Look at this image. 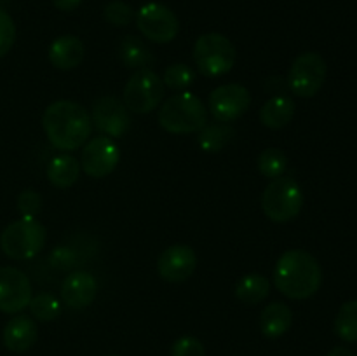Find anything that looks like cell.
Returning <instances> with one entry per match:
<instances>
[{"instance_id": "cell-7", "label": "cell", "mask_w": 357, "mask_h": 356, "mask_svg": "<svg viewBox=\"0 0 357 356\" xmlns=\"http://www.w3.org/2000/svg\"><path fill=\"white\" fill-rule=\"evenodd\" d=\"M162 77L150 68H139L126 82L122 101L132 114H150L164 100Z\"/></svg>"}, {"instance_id": "cell-18", "label": "cell", "mask_w": 357, "mask_h": 356, "mask_svg": "<svg viewBox=\"0 0 357 356\" xmlns=\"http://www.w3.org/2000/svg\"><path fill=\"white\" fill-rule=\"evenodd\" d=\"M295 101L284 94H274L260 110V121L268 129H281L295 117Z\"/></svg>"}, {"instance_id": "cell-12", "label": "cell", "mask_w": 357, "mask_h": 356, "mask_svg": "<svg viewBox=\"0 0 357 356\" xmlns=\"http://www.w3.org/2000/svg\"><path fill=\"white\" fill-rule=\"evenodd\" d=\"M251 105V94L243 84H222L209 94L208 108L215 121L230 122L237 121L248 112Z\"/></svg>"}, {"instance_id": "cell-31", "label": "cell", "mask_w": 357, "mask_h": 356, "mask_svg": "<svg viewBox=\"0 0 357 356\" xmlns=\"http://www.w3.org/2000/svg\"><path fill=\"white\" fill-rule=\"evenodd\" d=\"M16 40V24L7 10L0 7V58L10 51Z\"/></svg>"}, {"instance_id": "cell-35", "label": "cell", "mask_w": 357, "mask_h": 356, "mask_svg": "<svg viewBox=\"0 0 357 356\" xmlns=\"http://www.w3.org/2000/svg\"><path fill=\"white\" fill-rule=\"evenodd\" d=\"M105 356H117V355H105Z\"/></svg>"}, {"instance_id": "cell-3", "label": "cell", "mask_w": 357, "mask_h": 356, "mask_svg": "<svg viewBox=\"0 0 357 356\" xmlns=\"http://www.w3.org/2000/svg\"><path fill=\"white\" fill-rule=\"evenodd\" d=\"M159 124L171 135H192L208 124V110L197 94L181 91L162 103L159 110Z\"/></svg>"}, {"instance_id": "cell-16", "label": "cell", "mask_w": 357, "mask_h": 356, "mask_svg": "<svg viewBox=\"0 0 357 356\" xmlns=\"http://www.w3.org/2000/svg\"><path fill=\"white\" fill-rule=\"evenodd\" d=\"M3 346L13 353H24L37 342L38 328L33 318L17 314L7 321L3 328Z\"/></svg>"}, {"instance_id": "cell-32", "label": "cell", "mask_w": 357, "mask_h": 356, "mask_svg": "<svg viewBox=\"0 0 357 356\" xmlns=\"http://www.w3.org/2000/svg\"><path fill=\"white\" fill-rule=\"evenodd\" d=\"M171 356H206V348L197 337L183 335L174 341L171 348Z\"/></svg>"}, {"instance_id": "cell-30", "label": "cell", "mask_w": 357, "mask_h": 356, "mask_svg": "<svg viewBox=\"0 0 357 356\" xmlns=\"http://www.w3.org/2000/svg\"><path fill=\"white\" fill-rule=\"evenodd\" d=\"M42 209V195L33 188H26L17 195V212L21 218H37Z\"/></svg>"}, {"instance_id": "cell-2", "label": "cell", "mask_w": 357, "mask_h": 356, "mask_svg": "<svg viewBox=\"0 0 357 356\" xmlns=\"http://www.w3.org/2000/svg\"><path fill=\"white\" fill-rule=\"evenodd\" d=\"M323 283V269L312 253L300 248L286 250L274 267V285L291 300H305L316 295Z\"/></svg>"}, {"instance_id": "cell-13", "label": "cell", "mask_w": 357, "mask_h": 356, "mask_svg": "<svg viewBox=\"0 0 357 356\" xmlns=\"http://www.w3.org/2000/svg\"><path fill=\"white\" fill-rule=\"evenodd\" d=\"M33 290L30 278L21 269L3 265L0 267V311L6 314H17L28 307Z\"/></svg>"}, {"instance_id": "cell-28", "label": "cell", "mask_w": 357, "mask_h": 356, "mask_svg": "<svg viewBox=\"0 0 357 356\" xmlns=\"http://www.w3.org/2000/svg\"><path fill=\"white\" fill-rule=\"evenodd\" d=\"M103 16L114 27H128L135 21L136 13L129 3L122 2V0H114L105 7Z\"/></svg>"}, {"instance_id": "cell-25", "label": "cell", "mask_w": 357, "mask_h": 356, "mask_svg": "<svg viewBox=\"0 0 357 356\" xmlns=\"http://www.w3.org/2000/svg\"><path fill=\"white\" fill-rule=\"evenodd\" d=\"M288 170V156L282 152L281 149H265L264 152L258 156V171L264 175L265 178H274L282 177Z\"/></svg>"}, {"instance_id": "cell-34", "label": "cell", "mask_w": 357, "mask_h": 356, "mask_svg": "<svg viewBox=\"0 0 357 356\" xmlns=\"http://www.w3.org/2000/svg\"><path fill=\"white\" fill-rule=\"evenodd\" d=\"M328 356H356V355L351 351V349L344 348V346H337V348H333L330 353H328Z\"/></svg>"}, {"instance_id": "cell-23", "label": "cell", "mask_w": 357, "mask_h": 356, "mask_svg": "<svg viewBox=\"0 0 357 356\" xmlns=\"http://www.w3.org/2000/svg\"><path fill=\"white\" fill-rule=\"evenodd\" d=\"M119 56L128 68H146V65L153 61L152 52L143 44L142 38L135 37V35H126L122 38L121 45H119Z\"/></svg>"}, {"instance_id": "cell-24", "label": "cell", "mask_w": 357, "mask_h": 356, "mask_svg": "<svg viewBox=\"0 0 357 356\" xmlns=\"http://www.w3.org/2000/svg\"><path fill=\"white\" fill-rule=\"evenodd\" d=\"M335 334L345 342H357V300L342 304L335 318Z\"/></svg>"}, {"instance_id": "cell-33", "label": "cell", "mask_w": 357, "mask_h": 356, "mask_svg": "<svg viewBox=\"0 0 357 356\" xmlns=\"http://www.w3.org/2000/svg\"><path fill=\"white\" fill-rule=\"evenodd\" d=\"M80 3H82V0H52V6L58 10H63V13L75 10Z\"/></svg>"}, {"instance_id": "cell-27", "label": "cell", "mask_w": 357, "mask_h": 356, "mask_svg": "<svg viewBox=\"0 0 357 356\" xmlns=\"http://www.w3.org/2000/svg\"><path fill=\"white\" fill-rule=\"evenodd\" d=\"M164 86L173 91H185L195 82V72L185 63H173L164 70L162 75Z\"/></svg>"}, {"instance_id": "cell-21", "label": "cell", "mask_w": 357, "mask_h": 356, "mask_svg": "<svg viewBox=\"0 0 357 356\" xmlns=\"http://www.w3.org/2000/svg\"><path fill=\"white\" fill-rule=\"evenodd\" d=\"M197 143L204 152L208 154H216L222 152L227 145L230 143V140L234 138L236 131L230 124L227 122H208L201 131L197 133Z\"/></svg>"}, {"instance_id": "cell-19", "label": "cell", "mask_w": 357, "mask_h": 356, "mask_svg": "<svg viewBox=\"0 0 357 356\" xmlns=\"http://www.w3.org/2000/svg\"><path fill=\"white\" fill-rule=\"evenodd\" d=\"M293 313L288 304L272 302L264 307L260 314L261 334L267 339H279L291 328Z\"/></svg>"}, {"instance_id": "cell-8", "label": "cell", "mask_w": 357, "mask_h": 356, "mask_svg": "<svg viewBox=\"0 0 357 356\" xmlns=\"http://www.w3.org/2000/svg\"><path fill=\"white\" fill-rule=\"evenodd\" d=\"M328 66L319 52H303L293 61L288 73V87L295 96L312 98L324 86Z\"/></svg>"}, {"instance_id": "cell-4", "label": "cell", "mask_w": 357, "mask_h": 356, "mask_svg": "<svg viewBox=\"0 0 357 356\" xmlns=\"http://www.w3.org/2000/svg\"><path fill=\"white\" fill-rule=\"evenodd\" d=\"M303 208V192L293 177L282 175L274 178L261 194V209L275 223H288L300 215Z\"/></svg>"}, {"instance_id": "cell-5", "label": "cell", "mask_w": 357, "mask_h": 356, "mask_svg": "<svg viewBox=\"0 0 357 356\" xmlns=\"http://www.w3.org/2000/svg\"><path fill=\"white\" fill-rule=\"evenodd\" d=\"M47 230L37 218H20L0 234V248L13 260H30L45 246Z\"/></svg>"}, {"instance_id": "cell-11", "label": "cell", "mask_w": 357, "mask_h": 356, "mask_svg": "<svg viewBox=\"0 0 357 356\" xmlns=\"http://www.w3.org/2000/svg\"><path fill=\"white\" fill-rule=\"evenodd\" d=\"M93 126L105 136L121 138L131 129V112L117 96L105 94L93 103Z\"/></svg>"}, {"instance_id": "cell-6", "label": "cell", "mask_w": 357, "mask_h": 356, "mask_svg": "<svg viewBox=\"0 0 357 356\" xmlns=\"http://www.w3.org/2000/svg\"><path fill=\"white\" fill-rule=\"evenodd\" d=\"M236 47L222 34H204L194 44V63L206 77H222L236 65Z\"/></svg>"}, {"instance_id": "cell-1", "label": "cell", "mask_w": 357, "mask_h": 356, "mask_svg": "<svg viewBox=\"0 0 357 356\" xmlns=\"http://www.w3.org/2000/svg\"><path fill=\"white\" fill-rule=\"evenodd\" d=\"M42 128L54 149L70 152L86 145L93 133V121L82 105L72 100H58L42 114Z\"/></svg>"}, {"instance_id": "cell-20", "label": "cell", "mask_w": 357, "mask_h": 356, "mask_svg": "<svg viewBox=\"0 0 357 356\" xmlns=\"http://www.w3.org/2000/svg\"><path fill=\"white\" fill-rule=\"evenodd\" d=\"M80 163L70 154H59L47 164V180L56 188H70L80 178Z\"/></svg>"}, {"instance_id": "cell-15", "label": "cell", "mask_w": 357, "mask_h": 356, "mask_svg": "<svg viewBox=\"0 0 357 356\" xmlns=\"http://www.w3.org/2000/svg\"><path fill=\"white\" fill-rule=\"evenodd\" d=\"M98 281L91 272L73 271L63 279L61 300L72 309H84L96 299Z\"/></svg>"}, {"instance_id": "cell-17", "label": "cell", "mask_w": 357, "mask_h": 356, "mask_svg": "<svg viewBox=\"0 0 357 356\" xmlns=\"http://www.w3.org/2000/svg\"><path fill=\"white\" fill-rule=\"evenodd\" d=\"M47 56L58 70H73L82 63L84 44L75 35H61L51 42Z\"/></svg>"}, {"instance_id": "cell-10", "label": "cell", "mask_w": 357, "mask_h": 356, "mask_svg": "<svg viewBox=\"0 0 357 356\" xmlns=\"http://www.w3.org/2000/svg\"><path fill=\"white\" fill-rule=\"evenodd\" d=\"M119 161H121V150L117 143L110 136L101 135L87 140L79 163L87 177L100 180L108 177L117 168Z\"/></svg>"}, {"instance_id": "cell-29", "label": "cell", "mask_w": 357, "mask_h": 356, "mask_svg": "<svg viewBox=\"0 0 357 356\" xmlns=\"http://www.w3.org/2000/svg\"><path fill=\"white\" fill-rule=\"evenodd\" d=\"M79 251L73 248L59 244L49 253V265L56 271H72L79 264Z\"/></svg>"}, {"instance_id": "cell-9", "label": "cell", "mask_w": 357, "mask_h": 356, "mask_svg": "<svg viewBox=\"0 0 357 356\" xmlns=\"http://www.w3.org/2000/svg\"><path fill=\"white\" fill-rule=\"evenodd\" d=\"M136 27L139 34L155 44H167L176 38L180 31L178 16L159 2H146L136 13Z\"/></svg>"}, {"instance_id": "cell-22", "label": "cell", "mask_w": 357, "mask_h": 356, "mask_svg": "<svg viewBox=\"0 0 357 356\" xmlns=\"http://www.w3.org/2000/svg\"><path fill=\"white\" fill-rule=\"evenodd\" d=\"M268 293H271V281L258 272L244 274L236 285V297L248 306L260 304L261 300L267 299Z\"/></svg>"}, {"instance_id": "cell-26", "label": "cell", "mask_w": 357, "mask_h": 356, "mask_svg": "<svg viewBox=\"0 0 357 356\" xmlns=\"http://www.w3.org/2000/svg\"><path fill=\"white\" fill-rule=\"evenodd\" d=\"M28 307H30L31 316L38 321H44V323L56 320L61 313V304H59L58 297L49 292H40L31 297Z\"/></svg>"}, {"instance_id": "cell-14", "label": "cell", "mask_w": 357, "mask_h": 356, "mask_svg": "<svg viewBox=\"0 0 357 356\" xmlns=\"http://www.w3.org/2000/svg\"><path fill=\"white\" fill-rule=\"evenodd\" d=\"M197 267V255L187 244H173L159 255L157 271L169 283L187 281Z\"/></svg>"}]
</instances>
